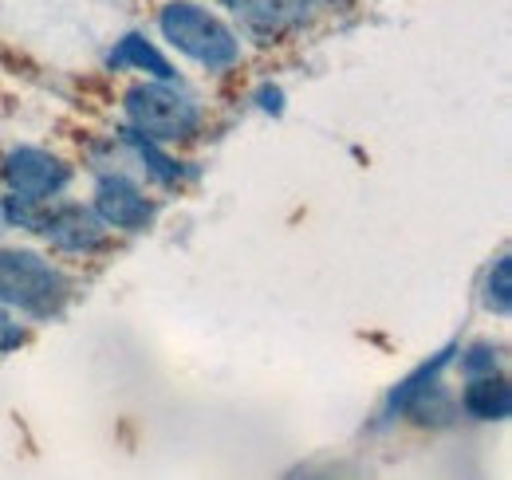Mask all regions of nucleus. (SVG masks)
I'll use <instances>...</instances> for the list:
<instances>
[{"mask_svg": "<svg viewBox=\"0 0 512 480\" xmlns=\"http://www.w3.org/2000/svg\"><path fill=\"white\" fill-rule=\"evenodd\" d=\"M127 115L150 138H186L197 126V107L190 99L170 91V87H158V83H146V87L130 91Z\"/></svg>", "mask_w": 512, "mask_h": 480, "instance_id": "nucleus-3", "label": "nucleus"}, {"mask_svg": "<svg viewBox=\"0 0 512 480\" xmlns=\"http://www.w3.org/2000/svg\"><path fill=\"white\" fill-rule=\"evenodd\" d=\"M40 233H48L56 248H67V252H91V248H99L103 244V221L95 217V213H87V209H79V205H67L60 213H52V217H44V229Z\"/></svg>", "mask_w": 512, "mask_h": 480, "instance_id": "nucleus-6", "label": "nucleus"}, {"mask_svg": "<svg viewBox=\"0 0 512 480\" xmlns=\"http://www.w3.org/2000/svg\"><path fill=\"white\" fill-rule=\"evenodd\" d=\"M509 276H512V264L509 256L505 260H497V268H493V276H489V296H485V303L493 307V311H509Z\"/></svg>", "mask_w": 512, "mask_h": 480, "instance_id": "nucleus-11", "label": "nucleus"}, {"mask_svg": "<svg viewBox=\"0 0 512 480\" xmlns=\"http://www.w3.org/2000/svg\"><path fill=\"white\" fill-rule=\"evenodd\" d=\"M111 67H146V71L158 75V79H170V75H174V67L166 63V56L154 52L142 36H127V40L119 44V52L111 56Z\"/></svg>", "mask_w": 512, "mask_h": 480, "instance_id": "nucleus-8", "label": "nucleus"}, {"mask_svg": "<svg viewBox=\"0 0 512 480\" xmlns=\"http://www.w3.org/2000/svg\"><path fill=\"white\" fill-rule=\"evenodd\" d=\"M0 300L16 303L32 315H56L67 303V280L36 252L4 248L0 252Z\"/></svg>", "mask_w": 512, "mask_h": 480, "instance_id": "nucleus-1", "label": "nucleus"}, {"mask_svg": "<svg viewBox=\"0 0 512 480\" xmlns=\"http://www.w3.org/2000/svg\"><path fill=\"white\" fill-rule=\"evenodd\" d=\"M20 343V331L8 323V315L0 311V351H8V347H16Z\"/></svg>", "mask_w": 512, "mask_h": 480, "instance_id": "nucleus-14", "label": "nucleus"}, {"mask_svg": "<svg viewBox=\"0 0 512 480\" xmlns=\"http://www.w3.org/2000/svg\"><path fill=\"white\" fill-rule=\"evenodd\" d=\"M0 63H4V67H12V71H24V75H32V63L24 60L20 52H12L8 44H0Z\"/></svg>", "mask_w": 512, "mask_h": 480, "instance_id": "nucleus-13", "label": "nucleus"}, {"mask_svg": "<svg viewBox=\"0 0 512 480\" xmlns=\"http://www.w3.org/2000/svg\"><path fill=\"white\" fill-rule=\"evenodd\" d=\"M446 362H449V351H446V355H438V359L430 362V366H422V370H418L414 378H406V382H402V386L394 390L390 406H394V410H406V406H410V402H414V398H418V394L426 390V382H434V378H438V370H442Z\"/></svg>", "mask_w": 512, "mask_h": 480, "instance_id": "nucleus-10", "label": "nucleus"}, {"mask_svg": "<svg viewBox=\"0 0 512 480\" xmlns=\"http://www.w3.org/2000/svg\"><path fill=\"white\" fill-rule=\"evenodd\" d=\"M493 351H489V347H473V351H469V359H465V370H469V374H481V370H489V374H493Z\"/></svg>", "mask_w": 512, "mask_h": 480, "instance_id": "nucleus-12", "label": "nucleus"}, {"mask_svg": "<svg viewBox=\"0 0 512 480\" xmlns=\"http://www.w3.org/2000/svg\"><path fill=\"white\" fill-rule=\"evenodd\" d=\"M95 205L99 217L115 229H142L150 221V201L142 197V189L127 178H103L95 189Z\"/></svg>", "mask_w": 512, "mask_h": 480, "instance_id": "nucleus-5", "label": "nucleus"}, {"mask_svg": "<svg viewBox=\"0 0 512 480\" xmlns=\"http://www.w3.org/2000/svg\"><path fill=\"white\" fill-rule=\"evenodd\" d=\"M465 410L481 421H505L512 410V394L505 378H473L465 386Z\"/></svg>", "mask_w": 512, "mask_h": 480, "instance_id": "nucleus-7", "label": "nucleus"}, {"mask_svg": "<svg viewBox=\"0 0 512 480\" xmlns=\"http://www.w3.org/2000/svg\"><path fill=\"white\" fill-rule=\"evenodd\" d=\"M4 181L16 189V197L40 201V197H48V193H56V189L64 185L67 170L60 158L24 146V150H12V154L4 158Z\"/></svg>", "mask_w": 512, "mask_h": 480, "instance_id": "nucleus-4", "label": "nucleus"}, {"mask_svg": "<svg viewBox=\"0 0 512 480\" xmlns=\"http://www.w3.org/2000/svg\"><path fill=\"white\" fill-rule=\"evenodd\" d=\"M158 24H162L166 40H170L178 52H186L190 60L205 63V67H229V63L237 60V40H233V32H229L217 16H209L205 8H197L190 0L166 4Z\"/></svg>", "mask_w": 512, "mask_h": 480, "instance_id": "nucleus-2", "label": "nucleus"}, {"mask_svg": "<svg viewBox=\"0 0 512 480\" xmlns=\"http://www.w3.org/2000/svg\"><path fill=\"white\" fill-rule=\"evenodd\" d=\"M241 4H245V12H249V20L256 28H272V32L284 20H292L296 8H300V0H241Z\"/></svg>", "mask_w": 512, "mask_h": 480, "instance_id": "nucleus-9", "label": "nucleus"}]
</instances>
